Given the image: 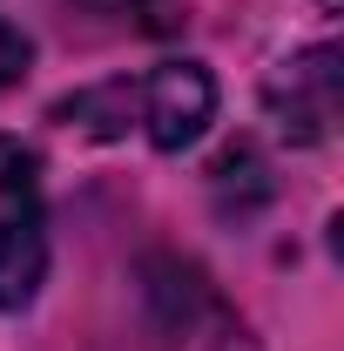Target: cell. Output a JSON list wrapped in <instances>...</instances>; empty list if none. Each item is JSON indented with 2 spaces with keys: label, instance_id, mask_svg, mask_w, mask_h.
<instances>
[{
  "label": "cell",
  "instance_id": "1",
  "mask_svg": "<svg viewBox=\"0 0 344 351\" xmlns=\"http://www.w3.org/2000/svg\"><path fill=\"white\" fill-rule=\"evenodd\" d=\"M47 270V210L34 156L0 135V311H21Z\"/></svg>",
  "mask_w": 344,
  "mask_h": 351
},
{
  "label": "cell",
  "instance_id": "2",
  "mask_svg": "<svg viewBox=\"0 0 344 351\" xmlns=\"http://www.w3.org/2000/svg\"><path fill=\"white\" fill-rule=\"evenodd\" d=\"M156 311H162V338L169 351H257L243 317L216 298L189 263H156Z\"/></svg>",
  "mask_w": 344,
  "mask_h": 351
},
{
  "label": "cell",
  "instance_id": "3",
  "mask_svg": "<svg viewBox=\"0 0 344 351\" xmlns=\"http://www.w3.org/2000/svg\"><path fill=\"white\" fill-rule=\"evenodd\" d=\"M338 47H304L291 61H277L270 68V82H263V108H270V122L291 135V142H324L331 122H338Z\"/></svg>",
  "mask_w": 344,
  "mask_h": 351
},
{
  "label": "cell",
  "instance_id": "4",
  "mask_svg": "<svg viewBox=\"0 0 344 351\" xmlns=\"http://www.w3.org/2000/svg\"><path fill=\"white\" fill-rule=\"evenodd\" d=\"M210 115H216V88L196 61H169L149 82H135V122H149V142L169 156L210 129Z\"/></svg>",
  "mask_w": 344,
  "mask_h": 351
},
{
  "label": "cell",
  "instance_id": "5",
  "mask_svg": "<svg viewBox=\"0 0 344 351\" xmlns=\"http://www.w3.org/2000/svg\"><path fill=\"white\" fill-rule=\"evenodd\" d=\"M68 129H88V135H129V115H135V88L129 82H108V88H88L75 101L54 108Z\"/></svg>",
  "mask_w": 344,
  "mask_h": 351
},
{
  "label": "cell",
  "instance_id": "6",
  "mask_svg": "<svg viewBox=\"0 0 344 351\" xmlns=\"http://www.w3.org/2000/svg\"><path fill=\"white\" fill-rule=\"evenodd\" d=\"M75 7H88L108 27H135V34H169L175 21H182L175 0H75Z\"/></svg>",
  "mask_w": 344,
  "mask_h": 351
},
{
  "label": "cell",
  "instance_id": "7",
  "mask_svg": "<svg viewBox=\"0 0 344 351\" xmlns=\"http://www.w3.org/2000/svg\"><path fill=\"white\" fill-rule=\"evenodd\" d=\"M27 68H34V41H27V34L0 14V88H14Z\"/></svg>",
  "mask_w": 344,
  "mask_h": 351
}]
</instances>
